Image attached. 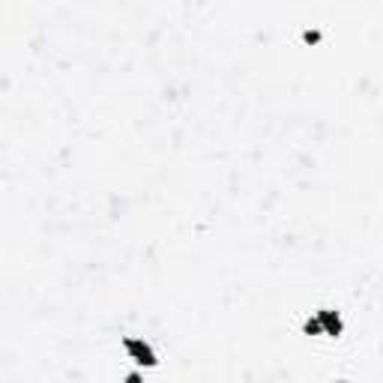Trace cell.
<instances>
[{
	"label": "cell",
	"instance_id": "6da1fadb",
	"mask_svg": "<svg viewBox=\"0 0 383 383\" xmlns=\"http://www.w3.org/2000/svg\"><path fill=\"white\" fill-rule=\"evenodd\" d=\"M123 347H126V354H129L138 365H144V369H156V365H159L156 350H153L144 339H135V335H126V339H123Z\"/></svg>",
	"mask_w": 383,
	"mask_h": 383
},
{
	"label": "cell",
	"instance_id": "3957f363",
	"mask_svg": "<svg viewBox=\"0 0 383 383\" xmlns=\"http://www.w3.org/2000/svg\"><path fill=\"white\" fill-rule=\"evenodd\" d=\"M302 332H305V335H320V332H324V330H320L317 317H309V320H305V324H302Z\"/></svg>",
	"mask_w": 383,
	"mask_h": 383
},
{
	"label": "cell",
	"instance_id": "277c9868",
	"mask_svg": "<svg viewBox=\"0 0 383 383\" xmlns=\"http://www.w3.org/2000/svg\"><path fill=\"white\" fill-rule=\"evenodd\" d=\"M335 383H347V380H335Z\"/></svg>",
	"mask_w": 383,
	"mask_h": 383
},
{
	"label": "cell",
	"instance_id": "7a4b0ae2",
	"mask_svg": "<svg viewBox=\"0 0 383 383\" xmlns=\"http://www.w3.org/2000/svg\"><path fill=\"white\" fill-rule=\"evenodd\" d=\"M315 317H317L320 330H324V335H332V339H339V335H342L344 324H342V315H339V312H332V309H320Z\"/></svg>",
	"mask_w": 383,
	"mask_h": 383
}]
</instances>
